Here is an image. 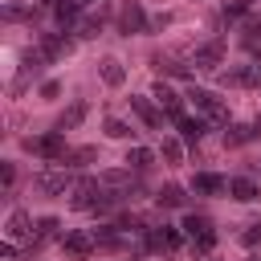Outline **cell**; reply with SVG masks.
<instances>
[{
  "mask_svg": "<svg viewBox=\"0 0 261 261\" xmlns=\"http://www.w3.org/2000/svg\"><path fill=\"white\" fill-rule=\"evenodd\" d=\"M41 98H57V82H41Z\"/></svg>",
  "mask_w": 261,
  "mask_h": 261,
  "instance_id": "obj_34",
  "label": "cell"
},
{
  "mask_svg": "<svg viewBox=\"0 0 261 261\" xmlns=\"http://www.w3.org/2000/svg\"><path fill=\"white\" fill-rule=\"evenodd\" d=\"M98 29H102V12H98V16H82V20H77V37H98Z\"/></svg>",
  "mask_w": 261,
  "mask_h": 261,
  "instance_id": "obj_28",
  "label": "cell"
},
{
  "mask_svg": "<svg viewBox=\"0 0 261 261\" xmlns=\"http://www.w3.org/2000/svg\"><path fill=\"white\" fill-rule=\"evenodd\" d=\"M41 49L49 53V61H57V57H65V53L73 49V41H69L65 33H45V37H41Z\"/></svg>",
  "mask_w": 261,
  "mask_h": 261,
  "instance_id": "obj_16",
  "label": "cell"
},
{
  "mask_svg": "<svg viewBox=\"0 0 261 261\" xmlns=\"http://www.w3.org/2000/svg\"><path fill=\"white\" fill-rule=\"evenodd\" d=\"M130 110H135V114L143 118V126H151V130L163 122V114H159V106H155L151 98H135V94H130Z\"/></svg>",
  "mask_w": 261,
  "mask_h": 261,
  "instance_id": "obj_14",
  "label": "cell"
},
{
  "mask_svg": "<svg viewBox=\"0 0 261 261\" xmlns=\"http://www.w3.org/2000/svg\"><path fill=\"white\" fill-rule=\"evenodd\" d=\"M94 249H98V241H94V232H86V228H77V232H65V237H61V253H65L69 261H86Z\"/></svg>",
  "mask_w": 261,
  "mask_h": 261,
  "instance_id": "obj_5",
  "label": "cell"
},
{
  "mask_svg": "<svg viewBox=\"0 0 261 261\" xmlns=\"http://www.w3.org/2000/svg\"><path fill=\"white\" fill-rule=\"evenodd\" d=\"M253 126H257V135H261V114H257V122H253Z\"/></svg>",
  "mask_w": 261,
  "mask_h": 261,
  "instance_id": "obj_35",
  "label": "cell"
},
{
  "mask_svg": "<svg viewBox=\"0 0 261 261\" xmlns=\"http://www.w3.org/2000/svg\"><path fill=\"white\" fill-rule=\"evenodd\" d=\"M118 29H122L126 37H130V33H143V29H147V16H143V8H139V4H126V8L118 12Z\"/></svg>",
  "mask_w": 261,
  "mask_h": 261,
  "instance_id": "obj_13",
  "label": "cell"
},
{
  "mask_svg": "<svg viewBox=\"0 0 261 261\" xmlns=\"http://www.w3.org/2000/svg\"><path fill=\"white\" fill-rule=\"evenodd\" d=\"M245 16H249V0H228V4H224V20L241 24Z\"/></svg>",
  "mask_w": 261,
  "mask_h": 261,
  "instance_id": "obj_27",
  "label": "cell"
},
{
  "mask_svg": "<svg viewBox=\"0 0 261 261\" xmlns=\"http://www.w3.org/2000/svg\"><path fill=\"white\" fill-rule=\"evenodd\" d=\"M159 155H163V163H184V147L175 143V139H163V147H159Z\"/></svg>",
  "mask_w": 261,
  "mask_h": 261,
  "instance_id": "obj_26",
  "label": "cell"
},
{
  "mask_svg": "<svg viewBox=\"0 0 261 261\" xmlns=\"http://www.w3.org/2000/svg\"><path fill=\"white\" fill-rule=\"evenodd\" d=\"M102 179H90V175H82L73 188H69V208H77V212H94L98 204H102Z\"/></svg>",
  "mask_w": 261,
  "mask_h": 261,
  "instance_id": "obj_3",
  "label": "cell"
},
{
  "mask_svg": "<svg viewBox=\"0 0 261 261\" xmlns=\"http://www.w3.org/2000/svg\"><path fill=\"white\" fill-rule=\"evenodd\" d=\"M249 261H261V253H253V257H249Z\"/></svg>",
  "mask_w": 261,
  "mask_h": 261,
  "instance_id": "obj_36",
  "label": "cell"
},
{
  "mask_svg": "<svg viewBox=\"0 0 261 261\" xmlns=\"http://www.w3.org/2000/svg\"><path fill=\"white\" fill-rule=\"evenodd\" d=\"M98 73H102L106 86H122V82H126V69H122L118 57H102V61H98Z\"/></svg>",
  "mask_w": 261,
  "mask_h": 261,
  "instance_id": "obj_18",
  "label": "cell"
},
{
  "mask_svg": "<svg viewBox=\"0 0 261 261\" xmlns=\"http://www.w3.org/2000/svg\"><path fill=\"white\" fill-rule=\"evenodd\" d=\"M175 126H179V139H184V143H200L204 130H208V118H188V114H184Z\"/></svg>",
  "mask_w": 261,
  "mask_h": 261,
  "instance_id": "obj_19",
  "label": "cell"
},
{
  "mask_svg": "<svg viewBox=\"0 0 261 261\" xmlns=\"http://www.w3.org/2000/svg\"><path fill=\"white\" fill-rule=\"evenodd\" d=\"M0 184H4V192H12V184H16V171H12V163H4V167H0Z\"/></svg>",
  "mask_w": 261,
  "mask_h": 261,
  "instance_id": "obj_33",
  "label": "cell"
},
{
  "mask_svg": "<svg viewBox=\"0 0 261 261\" xmlns=\"http://www.w3.org/2000/svg\"><path fill=\"white\" fill-rule=\"evenodd\" d=\"M94 241H98V249H118V245H122V237H118V232H110V228H98V232H94Z\"/></svg>",
  "mask_w": 261,
  "mask_h": 261,
  "instance_id": "obj_31",
  "label": "cell"
},
{
  "mask_svg": "<svg viewBox=\"0 0 261 261\" xmlns=\"http://www.w3.org/2000/svg\"><path fill=\"white\" fill-rule=\"evenodd\" d=\"M253 49H261V41H257V45H253Z\"/></svg>",
  "mask_w": 261,
  "mask_h": 261,
  "instance_id": "obj_37",
  "label": "cell"
},
{
  "mask_svg": "<svg viewBox=\"0 0 261 261\" xmlns=\"http://www.w3.org/2000/svg\"><path fill=\"white\" fill-rule=\"evenodd\" d=\"M98 151L94 147H77V151H65V159H61V167H82V163H90Z\"/></svg>",
  "mask_w": 261,
  "mask_h": 261,
  "instance_id": "obj_25",
  "label": "cell"
},
{
  "mask_svg": "<svg viewBox=\"0 0 261 261\" xmlns=\"http://www.w3.org/2000/svg\"><path fill=\"white\" fill-rule=\"evenodd\" d=\"M192 192L196 196H216V192H228V179L224 175H212V171H200L192 179Z\"/></svg>",
  "mask_w": 261,
  "mask_h": 261,
  "instance_id": "obj_11",
  "label": "cell"
},
{
  "mask_svg": "<svg viewBox=\"0 0 261 261\" xmlns=\"http://www.w3.org/2000/svg\"><path fill=\"white\" fill-rule=\"evenodd\" d=\"M184 237L192 241V253H212V245H216V228H212V220L208 216H188L184 220Z\"/></svg>",
  "mask_w": 261,
  "mask_h": 261,
  "instance_id": "obj_4",
  "label": "cell"
},
{
  "mask_svg": "<svg viewBox=\"0 0 261 261\" xmlns=\"http://www.w3.org/2000/svg\"><path fill=\"white\" fill-rule=\"evenodd\" d=\"M37 12V4H8L4 8V20H24V16H33Z\"/></svg>",
  "mask_w": 261,
  "mask_h": 261,
  "instance_id": "obj_30",
  "label": "cell"
},
{
  "mask_svg": "<svg viewBox=\"0 0 261 261\" xmlns=\"http://www.w3.org/2000/svg\"><path fill=\"white\" fill-rule=\"evenodd\" d=\"M147 245H151V249H163V253H175V249H179V232L167 228V224H163V228H147Z\"/></svg>",
  "mask_w": 261,
  "mask_h": 261,
  "instance_id": "obj_12",
  "label": "cell"
},
{
  "mask_svg": "<svg viewBox=\"0 0 261 261\" xmlns=\"http://www.w3.org/2000/svg\"><path fill=\"white\" fill-rule=\"evenodd\" d=\"M151 98L159 102V110H163V114H167L171 122H179V118H184V98H179V94H175V90H171L167 82H155Z\"/></svg>",
  "mask_w": 261,
  "mask_h": 261,
  "instance_id": "obj_8",
  "label": "cell"
},
{
  "mask_svg": "<svg viewBox=\"0 0 261 261\" xmlns=\"http://www.w3.org/2000/svg\"><path fill=\"white\" fill-rule=\"evenodd\" d=\"M4 232H8V241H24V245H33V237H37V224H33V216H29L24 208H12V212H8V224H4Z\"/></svg>",
  "mask_w": 261,
  "mask_h": 261,
  "instance_id": "obj_7",
  "label": "cell"
},
{
  "mask_svg": "<svg viewBox=\"0 0 261 261\" xmlns=\"http://www.w3.org/2000/svg\"><path fill=\"white\" fill-rule=\"evenodd\" d=\"M155 200H159V208H184V200H188V196H184V188H175V184H163Z\"/></svg>",
  "mask_w": 261,
  "mask_h": 261,
  "instance_id": "obj_22",
  "label": "cell"
},
{
  "mask_svg": "<svg viewBox=\"0 0 261 261\" xmlns=\"http://www.w3.org/2000/svg\"><path fill=\"white\" fill-rule=\"evenodd\" d=\"M151 163H155V151H147V147H135V151L126 155V167H130V171H147Z\"/></svg>",
  "mask_w": 261,
  "mask_h": 261,
  "instance_id": "obj_23",
  "label": "cell"
},
{
  "mask_svg": "<svg viewBox=\"0 0 261 261\" xmlns=\"http://www.w3.org/2000/svg\"><path fill=\"white\" fill-rule=\"evenodd\" d=\"M24 151H33V155H41V159L61 163L69 147H65V135H61V130H49V135H29V139H24Z\"/></svg>",
  "mask_w": 261,
  "mask_h": 261,
  "instance_id": "obj_2",
  "label": "cell"
},
{
  "mask_svg": "<svg viewBox=\"0 0 261 261\" xmlns=\"http://www.w3.org/2000/svg\"><path fill=\"white\" fill-rule=\"evenodd\" d=\"M220 82H224V86H245V90H257V86H261V65H237V69H220Z\"/></svg>",
  "mask_w": 261,
  "mask_h": 261,
  "instance_id": "obj_9",
  "label": "cell"
},
{
  "mask_svg": "<svg viewBox=\"0 0 261 261\" xmlns=\"http://www.w3.org/2000/svg\"><path fill=\"white\" fill-rule=\"evenodd\" d=\"M220 61H224V41H208V45H200L192 53V65L196 69H220Z\"/></svg>",
  "mask_w": 261,
  "mask_h": 261,
  "instance_id": "obj_10",
  "label": "cell"
},
{
  "mask_svg": "<svg viewBox=\"0 0 261 261\" xmlns=\"http://www.w3.org/2000/svg\"><path fill=\"white\" fill-rule=\"evenodd\" d=\"M228 192H232V200H245V204L261 196L257 179H249V175H232V179H228Z\"/></svg>",
  "mask_w": 261,
  "mask_h": 261,
  "instance_id": "obj_17",
  "label": "cell"
},
{
  "mask_svg": "<svg viewBox=\"0 0 261 261\" xmlns=\"http://www.w3.org/2000/svg\"><path fill=\"white\" fill-rule=\"evenodd\" d=\"M57 237H65V232H61V220H57V216H41V220H37V237H33L29 249H41L45 241H57Z\"/></svg>",
  "mask_w": 261,
  "mask_h": 261,
  "instance_id": "obj_15",
  "label": "cell"
},
{
  "mask_svg": "<svg viewBox=\"0 0 261 261\" xmlns=\"http://www.w3.org/2000/svg\"><path fill=\"white\" fill-rule=\"evenodd\" d=\"M106 135H110V139H135V130H130L122 118H106Z\"/></svg>",
  "mask_w": 261,
  "mask_h": 261,
  "instance_id": "obj_29",
  "label": "cell"
},
{
  "mask_svg": "<svg viewBox=\"0 0 261 261\" xmlns=\"http://www.w3.org/2000/svg\"><path fill=\"white\" fill-rule=\"evenodd\" d=\"M82 118H86V102H73V106H69V110L57 118V126H53V130H61V135H65V130H73Z\"/></svg>",
  "mask_w": 261,
  "mask_h": 261,
  "instance_id": "obj_21",
  "label": "cell"
},
{
  "mask_svg": "<svg viewBox=\"0 0 261 261\" xmlns=\"http://www.w3.org/2000/svg\"><path fill=\"white\" fill-rule=\"evenodd\" d=\"M151 65H155L159 73H192V65H184V61H175V57H151Z\"/></svg>",
  "mask_w": 261,
  "mask_h": 261,
  "instance_id": "obj_24",
  "label": "cell"
},
{
  "mask_svg": "<svg viewBox=\"0 0 261 261\" xmlns=\"http://www.w3.org/2000/svg\"><path fill=\"white\" fill-rule=\"evenodd\" d=\"M33 184H37V192H45V196H69V188H73L77 179L69 175V167H61V171H41Z\"/></svg>",
  "mask_w": 261,
  "mask_h": 261,
  "instance_id": "obj_6",
  "label": "cell"
},
{
  "mask_svg": "<svg viewBox=\"0 0 261 261\" xmlns=\"http://www.w3.org/2000/svg\"><path fill=\"white\" fill-rule=\"evenodd\" d=\"M184 98H188V102H192V106H196V110H200L208 122H216V126H228V102H224V98H216L212 90H200V86H192Z\"/></svg>",
  "mask_w": 261,
  "mask_h": 261,
  "instance_id": "obj_1",
  "label": "cell"
},
{
  "mask_svg": "<svg viewBox=\"0 0 261 261\" xmlns=\"http://www.w3.org/2000/svg\"><path fill=\"white\" fill-rule=\"evenodd\" d=\"M249 139H257V126H245V122H232L224 130V147H245Z\"/></svg>",
  "mask_w": 261,
  "mask_h": 261,
  "instance_id": "obj_20",
  "label": "cell"
},
{
  "mask_svg": "<svg viewBox=\"0 0 261 261\" xmlns=\"http://www.w3.org/2000/svg\"><path fill=\"white\" fill-rule=\"evenodd\" d=\"M241 241H245V245H261V220H253V224H245V232H241Z\"/></svg>",
  "mask_w": 261,
  "mask_h": 261,
  "instance_id": "obj_32",
  "label": "cell"
}]
</instances>
